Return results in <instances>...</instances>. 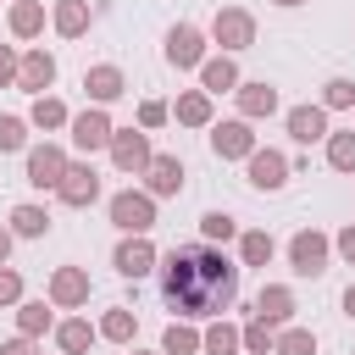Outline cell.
<instances>
[{
  "label": "cell",
  "instance_id": "cell-1",
  "mask_svg": "<svg viewBox=\"0 0 355 355\" xmlns=\"http://www.w3.org/2000/svg\"><path fill=\"white\" fill-rule=\"evenodd\" d=\"M161 300L166 311H178V322H200V316H227L239 305V261H227L216 244H183L172 255H161Z\"/></svg>",
  "mask_w": 355,
  "mask_h": 355
},
{
  "label": "cell",
  "instance_id": "cell-2",
  "mask_svg": "<svg viewBox=\"0 0 355 355\" xmlns=\"http://www.w3.org/2000/svg\"><path fill=\"white\" fill-rule=\"evenodd\" d=\"M205 44H211V33H200L194 22H172L166 39H161V55H166V67H178V72H200V67H205Z\"/></svg>",
  "mask_w": 355,
  "mask_h": 355
},
{
  "label": "cell",
  "instance_id": "cell-3",
  "mask_svg": "<svg viewBox=\"0 0 355 355\" xmlns=\"http://www.w3.org/2000/svg\"><path fill=\"white\" fill-rule=\"evenodd\" d=\"M67 166H72V155L55 144V139H44V144H28V155H22V178L33 183V189H61V178H67Z\"/></svg>",
  "mask_w": 355,
  "mask_h": 355
},
{
  "label": "cell",
  "instance_id": "cell-4",
  "mask_svg": "<svg viewBox=\"0 0 355 355\" xmlns=\"http://www.w3.org/2000/svg\"><path fill=\"white\" fill-rule=\"evenodd\" d=\"M105 216H111L116 233H150V227H155V194H144V189H122V194L105 200Z\"/></svg>",
  "mask_w": 355,
  "mask_h": 355
},
{
  "label": "cell",
  "instance_id": "cell-5",
  "mask_svg": "<svg viewBox=\"0 0 355 355\" xmlns=\"http://www.w3.org/2000/svg\"><path fill=\"white\" fill-rule=\"evenodd\" d=\"M288 266H294V277H322L333 266V239L322 227H300L288 239Z\"/></svg>",
  "mask_w": 355,
  "mask_h": 355
},
{
  "label": "cell",
  "instance_id": "cell-6",
  "mask_svg": "<svg viewBox=\"0 0 355 355\" xmlns=\"http://www.w3.org/2000/svg\"><path fill=\"white\" fill-rule=\"evenodd\" d=\"M111 266H116V277L139 283V277H150V272L161 266V250L150 244V233H122L116 250H111Z\"/></svg>",
  "mask_w": 355,
  "mask_h": 355
},
{
  "label": "cell",
  "instance_id": "cell-7",
  "mask_svg": "<svg viewBox=\"0 0 355 355\" xmlns=\"http://www.w3.org/2000/svg\"><path fill=\"white\" fill-rule=\"evenodd\" d=\"M211 44H222V55H239L255 44V17L244 6H216L211 17Z\"/></svg>",
  "mask_w": 355,
  "mask_h": 355
},
{
  "label": "cell",
  "instance_id": "cell-8",
  "mask_svg": "<svg viewBox=\"0 0 355 355\" xmlns=\"http://www.w3.org/2000/svg\"><path fill=\"white\" fill-rule=\"evenodd\" d=\"M72 150H83V155H94V150H111V139H116V122H111V111L105 105H83V111H72Z\"/></svg>",
  "mask_w": 355,
  "mask_h": 355
},
{
  "label": "cell",
  "instance_id": "cell-9",
  "mask_svg": "<svg viewBox=\"0 0 355 355\" xmlns=\"http://www.w3.org/2000/svg\"><path fill=\"white\" fill-rule=\"evenodd\" d=\"M255 150H261V139H255V122H244V116L211 122V155H216V161H250Z\"/></svg>",
  "mask_w": 355,
  "mask_h": 355
},
{
  "label": "cell",
  "instance_id": "cell-10",
  "mask_svg": "<svg viewBox=\"0 0 355 355\" xmlns=\"http://www.w3.org/2000/svg\"><path fill=\"white\" fill-rule=\"evenodd\" d=\"M150 161H155L150 133H144V128H116V139H111V166H116L122 178H144Z\"/></svg>",
  "mask_w": 355,
  "mask_h": 355
},
{
  "label": "cell",
  "instance_id": "cell-11",
  "mask_svg": "<svg viewBox=\"0 0 355 355\" xmlns=\"http://www.w3.org/2000/svg\"><path fill=\"white\" fill-rule=\"evenodd\" d=\"M288 172H294V166H288V155H283V150H272V144H261V150L244 161V183H250L255 194H277V189L288 183Z\"/></svg>",
  "mask_w": 355,
  "mask_h": 355
},
{
  "label": "cell",
  "instance_id": "cell-12",
  "mask_svg": "<svg viewBox=\"0 0 355 355\" xmlns=\"http://www.w3.org/2000/svg\"><path fill=\"white\" fill-rule=\"evenodd\" d=\"M89 294H94V283H89V272H83V266H55V272H50V283H44V300H50L55 311H83V305H89Z\"/></svg>",
  "mask_w": 355,
  "mask_h": 355
},
{
  "label": "cell",
  "instance_id": "cell-13",
  "mask_svg": "<svg viewBox=\"0 0 355 355\" xmlns=\"http://www.w3.org/2000/svg\"><path fill=\"white\" fill-rule=\"evenodd\" d=\"M283 128H288V139L294 144H327V111L316 105V100H305V105H288L283 111Z\"/></svg>",
  "mask_w": 355,
  "mask_h": 355
},
{
  "label": "cell",
  "instance_id": "cell-14",
  "mask_svg": "<svg viewBox=\"0 0 355 355\" xmlns=\"http://www.w3.org/2000/svg\"><path fill=\"white\" fill-rule=\"evenodd\" d=\"M55 200L72 205V211H89V205L100 200V172H94L89 161H72L67 178H61V189H55Z\"/></svg>",
  "mask_w": 355,
  "mask_h": 355
},
{
  "label": "cell",
  "instance_id": "cell-15",
  "mask_svg": "<svg viewBox=\"0 0 355 355\" xmlns=\"http://www.w3.org/2000/svg\"><path fill=\"white\" fill-rule=\"evenodd\" d=\"M50 83H55V55H50L44 44L22 50V67H17V89L39 100V94H50Z\"/></svg>",
  "mask_w": 355,
  "mask_h": 355
},
{
  "label": "cell",
  "instance_id": "cell-16",
  "mask_svg": "<svg viewBox=\"0 0 355 355\" xmlns=\"http://www.w3.org/2000/svg\"><path fill=\"white\" fill-rule=\"evenodd\" d=\"M233 100H239V116H244V122H266V116H277V105H283L266 78H244V83L233 89Z\"/></svg>",
  "mask_w": 355,
  "mask_h": 355
},
{
  "label": "cell",
  "instance_id": "cell-17",
  "mask_svg": "<svg viewBox=\"0 0 355 355\" xmlns=\"http://www.w3.org/2000/svg\"><path fill=\"white\" fill-rule=\"evenodd\" d=\"M294 311H300V300H294L288 283H261L250 316H261V322H272V327H294Z\"/></svg>",
  "mask_w": 355,
  "mask_h": 355
},
{
  "label": "cell",
  "instance_id": "cell-18",
  "mask_svg": "<svg viewBox=\"0 0 355 355\" xmlns=\"http://www.w3.org/2000/svg\"><path fill=\"white\" fill-rule=\"evenodd\" d=\"M183 183H189L183 161H178V155H161V150H155V161L144 166V194H155V200H172V194H183Z\"/></svg>",
  "mask_w": 355,
  "mask_h": 355
},
{
  "label": "cell",
  "instance_id": "cell-19",
  "mask_svg": "<svg viewBox=\"0 0 355 355\" xmlns=\"http://www.w3.org/2000/svg\"><path fill=\"white\" fill-rule=\"evenodd\" d=\"M83 94H89V105H116V100L128 94V78H122V67H111V61L89 67V72H83Z\"/></svg>",
  "mask_w": 355,
  "mask_h": 355
},
{
  "label": "cell",
  "instance_id": "cell-20",
  "mask_svg": "<svg viewBox=\"0 0 355 355\" xmlns=\"http://www.w3.org/2000/svg\"><path fill=\"white\" fill-rule=\"evenodd\" d=\"M89 22H94V6H89V0H55V6H50V28H55L61 39H83Z\"/></svg>",
  "mask_w": 355,
  "mask_h": 355
},
{
  "label": "cell",
  "instance_id": "cell-21",
  "mask_svg": "<svg viewBox=\"0 0 355 355\" xmlns=\"http://www.w3.org/2000/svg\"><path fill=\"white\" fill-rule=\"evenodd\" d=\"M244 78H239V61L233 55H205V67H200V89L216 100V94H233Z\"/></svg>",
  "mask_w": 355,
  "mask_h": 355
},
{
  "label": "cell",
  "instance_id": "cell-22",
  "mask_svg": "<svg viewBox=\"0 0 355 355\" xmlns=\"http://www.w3.org/2000/svg\"><path fill=\"white\" fill-rule=\"evenodd\" d=\"M6 227H11V239H44L50 233V211L39 200H22V205H11Z\"/></svg>",
  "mask_w": 355,
  "mask_h": 355
},
{
  "label": "cell",
  "instance_id": "cell-23",
  "mask_svg": "<svg viewBox=\"0 0 355 355\" xmlns=\"http://www.w3.org/2000/svg\"><path fill=\"white\" fill-rule=\"evenodd\" d=\"M94 338H100V327H94L89 316H67V322H55V349H61V355H89Z\"/></svg>",
  "mask_w": 355,
  "mask_h": 355
},
{
  "label": "cell",
  "instance_id": "cell-24",
  "mask_svg": "<svg viewBox=\"0 0 355 355\" xmlns=\"http://www.w3.org/2000/svg\"><path fill=\"white\" fill-rule=\"evenodd\" d=\"M172 116H178L183 128H211V122H216V111H211V94H205V89H183V94L172 100Z\"/></svg>",
  "mask_w": 355,
  "mask_h": 355
},
{
  "label": "cell",
  "instance_id": "cell-25",
  "mask_svg": "<svg viewBox=\"0 0 355 355\" xmlns=\"http://www.w3.org/2000/svg\"><path fill=\"white\" fill-rule=\"evenodd\" d=\"M28 128H39V133H61V128H72V111H67V100H55V94H39V100L28 105Z\"/></svg>",
  "mask_w": 355,
  "mask_h": 355
},
{
  "label": "cell",
  "instance_id": "cell-26",
  "mask_svg": "<svg viewBox=\"0 0 355 355\" xmlns=\"http://www.w3.org/2000/svg\"><path fill=\"white\" fill-rule=\"evenodd\" d=\"M17 333H22V338L55 333V305H50V300H22V305H17Z\"/></svg>",
  "mask_w": 355,
  "mask_h": 355
},
{
  "label": "cell",
  "instance_id": "cell-27",
  "mask_svg": "<svg viewBox=\"0 0 355 355\" xmlns=\"http://www.w3.org/2000/svg\"><path fill=\"white\" fill-rule=\"evenodd\" d=\"M6 28H11V39H39L44 33V0H11Z\"/></svg>",
  "mask_w": 355,
  "mask_h": 355
},
{
  "label": "cell",
  "instance_id": "cell-28",
  "mask_svg": "<svg viewBox=\"0 0 355 355\" xmlns=\"http://www.w3.org/2000/svg\"><path fill=\"white\" fill-rule=\"evenodd\" d=\"M272 255H277V239L266 227H244L239 233V266H272Z\"/></svg>",
  "mask_w": 355,
  "mask_h": 355
},
{
  "label": "cell",
  "instance_id": "cell-29",
  "mask_svg": "<svg viewBox=\"0 0 355 355\" xmlns=\"http://www.w3.org/2000/svg\"><path fill=\"white\" fill-rule=\"evenodd\" d=\"M161 355H205V333H200L194 322H166Z\"/></svg>",
  "mask_w": 355,
  "mask_h": 355
},
{
  "label": "cell",
  "instance_id": "cell-30",
  "mask_svg": "<svg viewBox=\"0 0 355 355\" xmlns=\"http://www.w3.org/2000/svg\"><path fill=\"white\" fill-rule=\"evenodd\" d=\"M94 327H100V338H105V344H133V333H139V316H133L128 305H111V311H105Z\"/></svg>",
  "mask_w": 355,
  "mask_h": 355
},
{
  "label": "cell",
  "instance_id": "cell-31",
  "mask_svg": "<svg viewBox=\"0 0 355 355\" xmlns=\"http://www.w3.org/2000/svg\"><path fill=\"white\" fill-rule=\"evenodd\" d=\"M239 349H244V327L227 322V316H216L205 327V355H239Z\"/></svg>",
  "mask_w": 355,
  "mask_h": 355
},
{
  "label": "cell",
  "instance_id": "cell-32",
  "mask_svg": "<svg viewBox=\"0 0 355 355\" xmlns=\"http://www.w3.org/2000/svg\"><path fill=\"white\" fill-rule=\"evenodd\" d=\"M327 166L344 172V178H355V128H333L327 133Z\"/></svg>",
  "mask_w": 355,
  "mask_h": 355
},
{
  "label": "cell",
  "instance_id": "cell-33",
  "mask_svg": "<svg viewBox=\"0 0 355 355\" xmlns=\"http://www.w3.org/2000/svg\"><path fill=\"white\" fill-rule=\"evenodd\" d=\"M200 239L216 244V250H222V244H239V222H233L227 211H205V216H200Z\"/></svg>",
  "mask_w": 355,
  "mask_h": 355
},
{
  "label": "cell",
  "instance_id": "cell-34",
  "mask_svg": "<svg viewBox=\"0 0 355 355\" xmlns=\"http://www.w3.org/2000/svg\"><path fill=\"white\" fill-rule=\"evenodd\" d=\"M316 105H322V111H355V78H327Z\"/></svg>",
  "mask_w": 355,
  "mask_h": 355
},
{
  "label": "cell",
  "instance_id": "cell-35",
  "mask_svg": "<svg viewBox=\"0 0 355 355\" xmlns=\"http://www.w3.org/2000/svg\"><path fill=\"white\" fill-rule=\"evenodd\" d=\"M272 349H277V327L261 322V316H250L244 322V355H272Z\"/></svg>",
  "mask_w": 355,
  "mask_h": 355
},
{
  "label": "cell",
  "instance_id": "cell-36",
  "mask_svg": "<svg viewBox=\"0 0 355 355\" xmlns=\"http://www.w3.org/2000/svg\"><path fill=\"white\" fill-rule=\"evenodd\" d=\"M272 355H316V333L300 327V322L294 327H277V349Z\"/></svg>",
  "mask_w": 355,
  "mask_h": 355
},
{
  "label": "cell",
  "instance_id": "cell-37",
  "mask_svg": "<svg viewBox=\"0 0 355 355\" xmlns=\"http://www.w3.org/2000/svg\"><path fill=\"white\" fill-rule=\"evenodd\" d=\"M17 150H28V116L0 111V155H17Z\"/></svg>",
  "mask_w": 355,
  "mask_h": 355
},
{
  "label": "cell",
  "instance_id": "cell-38",
  "mask_svg": "<svg viewBox=\"0 0 355 355\" xmlns=\"http://www.w3.org/2000/svg\"><path fill=\"white\" fill-rule=\"evenodd\" d=\"M28 294H22V272L17 266H0V311H17Z\"/></svg>",
  "mask_w": 355,
  "mask_h": 355
},
{
  "label": "cell",
  "instance_id": "cell-39",
  "mask_svg": "<svg viewBox=\"0 0 355 355\" xmlns=\"http://www.w3.org/2000/svg\"><path fill=\"white\" fill-rule=\"evenodd\" d=\"M172 122V105L166 100H139V128L144 133H155V128H166Z\"/></svg>",
  "mask_w": 355,
  "mask_h": 355
},
{
  "label": "cell",
  "instance_id": "cell-40",
  "mask_svg": "<svg viewBox=\"0 0 355 355\" xmlns=\"http://www.w3.org/2000/svg\"><path fill=\"white\" fill-rule=\"evenodd\" d=\"M333 255H338L344 266H355V222H344V227L333 233Z\"/></svg>",
  "mask_w": 355,
  "mask_h": 355
},
{
  "label": "cell",
  "instance_id": "cell-41",
  "mask_svg": "<svg viewBox=\"0 0 355 355\" xmlns=\"http://www.w3.org/2000/svg\"><path fill=\"white\" fill-rule=\"evenodd\" d=\"M17 67H22V50L17 44H0V89L17 83Z\"/></svg>",
  "mask_w": 355,
  "mask_h": 355
},
{
  "label": "cell",
  "instance_id": "cell-42",
  "mask_svg": "<svg viewBox=\"0 0 355 355\" xmlns=\"http://www.w3.org/2000/svg\"><path fill=\"white\" fill-rule=\"evenodd\" d=\"M0 355H39V338H22V333H11V338L0 344Z\"/></svg>",
  "mask_w": 355,
  "mask_h": 355
},
{
  "label": "cell",
  "instance_id": "cell-43",
  "mask_svg": "<svg viewBox=\"0 0 355 355\" xmlns=\"http://www.w3.org/2000/svg\"><path fill=\"white\" fill-rule=\"evenodd\" d=\"M338 305H344V316H349V322H355V283H349V288H344V294H338Z\"/></svg>",
  "mask_w": 355,
  "mask_h": 355
},
{
  "label": "cell",
  "instance_id": "cell-44",
  "mask_svg": "<svg viewBox=\"0 0 355 355\" xmlns=\"http://www.w3.org/2000/svg\"><path fill=\"white\" fill-rule=\"evenodd\" d=\"M11 244H17V239H11V227H0V266L11 261Z\"/></svg>",
  "mask_w": 355,
  "mask_h": 355
},
{
  "label": "cell",
  "instance_id": "cell-45",
  "mask_svg": "<svg viewBox=\"0 0 355 355\" xmlns=\"http://www.w3.org/2000/svg\"><path fill=\"white\" fill-rule=\"evenodd\" d=\"M272 6H283V11H294V6H305V0H272Z\"/></svg>",
  "mask_w": 355,
  "mask_h": 355
},
{
  "label": "cell",
  "instance_id": "cell-46",
  "mask_svg": "<svg viewBox=\"0 0 355 355\" xmlns=\"http://www.w3.org/2000/svg\"><path fill=\"white\" fill-rule=\"evenodd\" d=\"M133 355H161V349H133Z\"/></svg>",
  "mask_w": 355,
  "mask_h": 355
},
{
  "label": "cell",
  "instance_id": "cell-47",
  "mask_svg": "<svg viewBox=\"0 0 355 355\" xmlns=\"http://www.w3.org/2000/svg\"><path fill=\"white\" fill-rule=\"evenodd\" d=\"M349 355H355V349H349Z\"/></svg>",
  "mask_w": 355,
  "mask_h": 355
}]
</instances>
